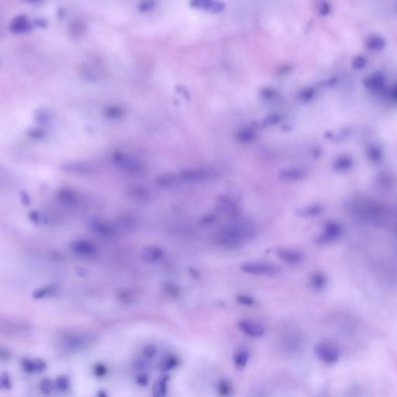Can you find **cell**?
I'll return each mask as SVG.
<instances>
[{
  "label": "cell",
  "mask_w": 397,
  "mask_h": 397,
  "mask_svg": "<svg viewBox=\"0 0 397 397\" xmlns=\"http://www.w3.org/2000/svg\"><path fill=\"white\" fill-rule=\"evenodd\" d=\"M254 230L245 222H235L227 225L217 234L218 243L227 248H234L243 245L252 238Z\"/></svg>",
  "instance_id": "cell-1"
},
{
  "label": "cell",
  "mask_w": 397,
  "mask_h": 397,
  "mask_svg": "<svg viewBox=\"0 0 397 397\" xmlns=\"http://www.w3.org/2000/svg\"><path fill=\"white\" fill-rule=\"evenodd\" d=\"M241 269L248 274L255 276H272L280 272L276 265L262 261H249L241 265Z\"/></svg>",
  "instance_id": "cell-2"
},
{
  "label": "cell",
  "mask_w": 397,
  "mask_h": 397,
  "mask_svg": "<svg viewBox=\"0 0 397 397\" xmlns=\"http://www.w3.org/2000/svg\"><path fill=\"white\" fill-rule=\"evenodd\" d=\"M316 354L321 361L329 364L337 362L341 356L339 348L333 343L326 341L320 343L317 345Z\"/></svg>",
  "instance_id": "cell-3"
},
{
  "label": "cell",
  "mask_w": 397,
  "mask_h": 397,
  "mask_svg": "<svg viewBox=\"0 0 397 397\" xmlns=\"http://www.w3.org/2000/svg\"><path fill=\"white\" fill-rule=\"evenodd\" d=\"M31 325L18 321H6V323L1 324V333L6 336L27 335L31 333Z\"/></svg>",
  "instance_id": "cell-4"
},
{
  "label": "cell",
  "mask_w": 397,
  "mask_h": 397,
  "mask_svg": "<svg viewBox=\"0 0 397 397\" xmlns=\"http://www.w3.org/2000/svg\"><path fill=\"white\" fill-rule=\"evenodd\" d=\"M93 341V338L87 335H72L66 337L62 341L63 348L69 351L80 350L89 346Z\"/></svg>",
  "instance_id": "cell-5"
},
{
  "label": "cell",
  "mask_w": 397,
  "mask_h": 397,
  "mask_svg": "<svg viewBox=\"0 0 397 397\" xmlns=\"http://www.w3.org/2000/svg\"><path fill=\"white\" fill-rule=\"evenodd\" d=\"M238 326L244 334L250 337H261L265 334V327L251 320H241L238 322Z\"/></svg>",
  "instance_id": "cell-6"
},
{
  "label": "cell",
  "mask_w": 397,
  "mask_h": 397,
  "mask_svg": "<svg viewBox=\"0 0 397 397\" xmlns=\"http://www.w3.org/2000/svg\"><path fill=\"white\" fill-rule=\"evenodd\" d=\"M33 28V24L30 19L24 15H20L12 20L9 24V30L16 35L28 33Z\"/></svg>",
  "instance_id": "cell-7"
},
{
  "label": "cell",
  "mask_w": 397,
  "mask_h": 397,
  "mask_svg": "<svg viewBox=\"0 0 397 397\" xmlns=\"http://www.w3.org/2000/svg\"><path fill=\"white\" fill-rule=\"evenodd\" d=\"M72 249L75 254L82 257H93L96 254L97 250L96 247L89 241H75L72 246Z\"/></svg>",
  "instance_id": "cell-8"
},
{
  "label": "cell",
  "mask_w": 397,
  "mask_h": 397,
  "mask_svg": "<svg viewBox=\"0 0 397 397\" xmlns=\"http://www.w3.org/2000/svg\"><path fill=\"white\" fill-rule=\"evenodd\" d=\"M276 254L280 259L290 265H296L303 260V254L298 251L292 249H280L277 251Z\"/></svg>",
  "instance_id": "cell-9"
},
{
  "label": "cell",
  "mask_w": 397,
  "mask_h": 397,
  "mask_svg": "<svg viewBox=\"0 0 397 397\" xmlns=\"http://www.w3.org/2000/svg\"><path fill=\"white\" fill-rule=\"evenodd\" d=\"M164 253L162 249H158L156 247H148L144 249L141 252V258L144 262H157L162 259Z\"/></svg>",
  "instance_id": "cell-10"
},
{
  "label": "cell",
  "mask_w": 397,
  "mask_h": 397,
  "mask_svg": "<svg viewBox=\"0 0 397 397\" xmlns=\"http://www.w3.org/2000/svg\"><path fill=\"white\" fill-rule=\"evenodd\" d=\"M364 44H365V47L369 51H373V52H379V51H383L385 49L386 42L383 36L373 35L367 37Z\"/></svg>",
  "instance_id": "cell-11"
},
{
  "label": "cell",
  "mask_w": 397,
  "mask_h": 397,
  "mask_svg": "<svg viewBox=\"0 0 397 397\" xmlns=\"http://www.w3.org/2000/svg\"><path fill=\"white\" fill-rule=\"evenodd\" d=\"M249 359H250V352L246 348H243V349L238 351L234 356V364L237 368H243L244 367L246 366Z\"/></svg>",
  "instance_id": "cell-12"
},
{
  "label": "cell",
  "mask_w": 397,
  "mask_h": 397,
  "mask_svg": "<svg viewBox=\"0 0 397 397\" xmlns=\"http://www.w3.org/2000/svg\"><path fill=\"white\" fill-rule=\"evenodd\" d=\"M326 276L321 273H316L313 275L311 280H310V285L316 290H321L326 287Z\"/></svg>",
  "instance_id": "cell-13"
},
{
  "label": "cell",
  "mask_w": 397,
  "mask_h": 397,
  "mask_svg": "<svg viewBox=\"0 0 397 397\" xmlns=\"http://www.w3.org/2000/svg\"><path fill=\"white\" fill-rule=\"evenodd\" d=\"M167 376H163L153 387V394L156 397H163L167 393Z\"/></svg>",
  "instance_id": "cell-14"
},
{
  "label": "cell",
  "mask_w": 397,
  "mask_h": 397,
  "mask_svg": "<svg viewBox=\"0 0 397 397\" xmlns=\"http://www.w3.org/2000/svg\"><path fill=\"white\" fill-rule=\"evenodd\" d=\"M338 234H339V230H337L334 227H329L321 236L320 241L321 243H328L330 241L335 239Z\"/></svg>",
  "instance_id": "cell-15"
},
{
  "label": "cell",
  "mask_w": 397,
  "mask_h": 397,
  "mask_svg": "<svg viewBox=\"0 0 397 397\" xmlns=\"http://www.w3.org/2000/svg\"><path fill=\"white\" fill-rule=\"evenodd\" d=\"M25 369L28 372H40L45 368V364L44 361H40V360H36L35 361H28L24 364Z\"/></svg>",
  "instance_id": "cell-16"
},
{
  "label": "cell",
  "mask_w": 397,
  "mask_h": 397,
  "mask_svg": "<svg viewBox=\"0 0 397 397\" xmlns=\"http://www.w3.org/2000/svg\"><path fill=\"white\" fill-rule=\"evenodd\" d=\"M154 7V0H142V2L139 5V9H140L141 12L151 11V9Z\"/></svg>",
  "instance_id": "cell-17"
},
{
  "label": "cell",
  "mask_w": 397,
  "mask_h": 397,
  "mask_svg": "<svg viewBox=\"0 0 397 397\" xmlns=\"http://www.w3.org/2000/svg\"><path fill=\"white\" fill-rule=\"evenodd\" d=\"M301 176L302 173H300V171L296 170V169L286 171L283 173V176L284 178H289V180H295V179H298Z\"/></svg>",
  "instance_id": "cell-18"
},
{
  "label": "cell",
  "mask_w": 397,
  "mask_h": 397,
  "mask_svg": "<svg viewBox=\"0 0 397 397\" xmlns=\"http://www.w3.org/2000/svg\"><path fill=\"white\" fill-rule=\"evenodd\" d=\"M55 386H57L58 390L64 391V390H66L68 388L69 382H68L67 379H66V378L61 377L57 379Z\"/></svg>",
  "instance_id": "cell-19"
},
{
  "label": "cell",
  "mask_w": 397,
  "mask_h": 397,
  "mask_svg": "<svg viewBox=\"0 0 397 397\" xmlns=\"http://www.w3.org/2000/svg\"><path fill=\"white\" fill-rule=\"evenodd\" d=\"M238 300L239 303L244 305H252L254 303L253 298L249 296H245V295L238 296Z\"/></svg>",
  "instance_id": "cell-20"
},
{
  "label": "cell",
  "mask_w": 397,
  "mask_h": 397,
  "mask_svg": "<svg viewBox=\"0 0 397 397\" xmlns=\"http://www.w3.org/2000/svg\"><path fill=\"white\" fill-rule=\"evenodd\" d=\"M176 364H177L176 359H173V358H169L164 363L163 368L166 370L172 369V368L176 367Z\"/></svg>",
  "instance_id": "cell-21"
},
{
  "label": "cell",
  "mask_w": 397,
  "mask_h": 397,
  "mask_svg": "<svg viewBox=\"0 0 397 397\" xmlns=\"http://www.w3.org/2000/svg\"><path fill=\"white\" fill-rule=\"evenodd\" d=\"M365 63H366V59L362 56L356 57L353 61V65L356 68L364 67Z\"/></svg>",
  "instance_id": "cell-22"
},
{
  "label": "cell",
  "mask_w": 397,
  "mask_h": 397,
  "mask_svg": "<svg viewBox=\"0 0 397 397\" xmlns=\"http://www.w3.org/2000/svg\"><path fill=\"white\" fill-rule=\"evenodd\" d=\"M51 292V289L44 288L40 289L39 290H36L34 294V296L35 298H42L45 296L47 293Z\"/></svg>",
  "instance_id": "cell-23"
},
{
  "label": "cell",
  "mask_w": 397,
  "mask_h": 397,
  "mask_svg": "<svg viewBox=\"0 0 397 397\" xmlns=\"http://www.w3.org/2000/svg\"><path fill=\"white\" fill-rule=\"evenodd\" d=\"M10 380L6 374H3L1 377V387L2 389H9L10 387Z\"/></svg>",
  "instance_id": "cell-24"
},
{
  "label": "cell",
  "mask_w": 397,
  "mask_h": 397,
  "mask_svg": "<svg viewBox=\"0 0 397 397\" xmlns=\"http://www.w3.org/2000/svg\"><path fill=\"white\" fill-rule=\"evenodd\" d=\"M42 391L44 393H51L52 387L49 381H44L41 385Z\"/></svg>",
  "instance_id": "cell-25"
},
{
  "label": "cell",
  "mask_w": 397,
  "mask_h": 397,
  "mask_svg": "<svg viewBox=\"0 0 397 397\" xmlns=\"http://www.w3.org/2000/svg\"><path fill=\"white\" fill-rule=\"evenodd\" d=\"M144 355L147 356V357H152L154 353H155V348H154V347L150 345V346H147V348L144 349Z\"/></svg>",
  "instance_id": "cell-26"
},
{
  "label": "cell",
  "mask_w": 397,
  "mask_h": 397,
  "mask_svg": "<svg viewBox=\"0 0 397 397\" xmlns=\"http://www.w3.org/2000/svg\"><path fill=\"white\" fill-rule=\"evenodd\" d=\"M229 391H230V387H229L227 383H223L219 385V392H220L222 394L227 395V392Z\"/></svg>",
  "instance_id": "cell-27"
},
{
  "label": "cell",
  "mask_w": 397,
  "mask_h": 397,
  "mask_svg": "<svg viewBox=\"0 0 397 397\" xmlns=\"http://www.w3.org/2000/svg\"><path fill=\"white\" fill-rule=\"evenodd\" d=\"M138 383H140L141 385H146L147 383V378L142 375L138 377Z\"/></svg>",
  "instance_id": "cell-28"
},
{
  "label": "cell",
  "mask_w": 397,
  "mask_h": 397,
  "mask_svg": "<svg viewBox=\"0 0 397 397\" xmlns=\"http://www.w3.org/2000/svg\"><path fill=\"white\" fill-rule=\"evenodd\" d=\"M26 2H29V3H36V2H40L42 0H25Z\"/></svg>",
  "instance_id": "cell-29"
}]
</instances>
